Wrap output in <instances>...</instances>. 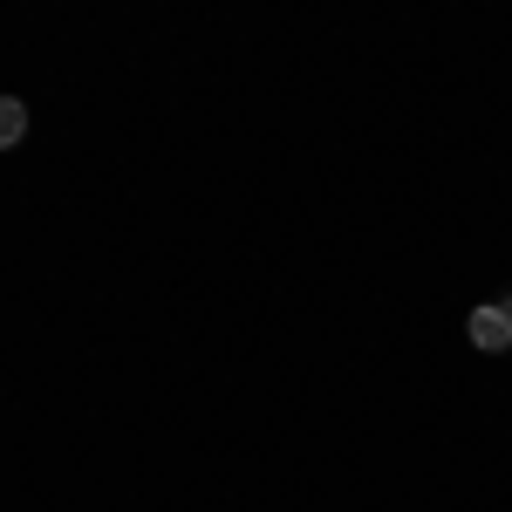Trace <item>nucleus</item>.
I'll return each instance as SVG.
<instances>
[{"instance_id": "2", "label": "nucleus", "mask_w": 512, "mask_h": 512, "mask_svg": "<svg viewBox=\"0 0 512 512\" xmlns=\"http://www.w3.org/2000/svg\"><path fill=\"white\" fill-rule=\"evenodd\" d=\"M28 137V103L21 96H0V151H14Z\"/></svg>"}, {"instance_id": "1", "label": "nucleus", "mask_w": 512, "mask_h": 512, "mask_svg": "<svg viewBox=\"0 0 512 512\" xmlns=\"http://www.w3.org/2000/svg\"><path fill=\"white\" fill-rule=\"evenodd\" d=\"M472 342L478 349H512V308L506 301H485V308H472Z\"/></svg>"}]
</instances>
